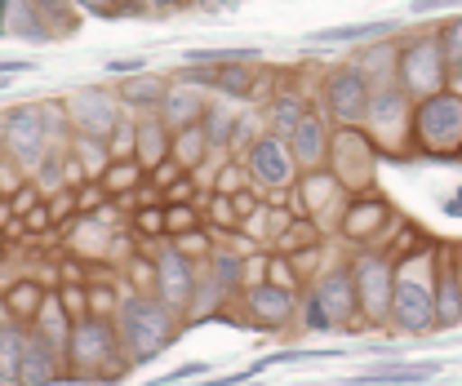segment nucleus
Segmentation results:
<instances>
[{
	"label": "nucleus",
	"instance_id": "nucleus-23",
	"mask_svg": "<svg viewBox=\"0 0 462 386\" xmlns=\"http://www.w3.org/2000/svg\"><path fill=\"white\" fill-rule=\"evenodd\" d=\"M440 373V364H369L351 386H422Z\"/></svg>",
	"mask_w": 462,
	"mask_h": 386
},
{
	"label": "nucleus",
	"instance_id": "nucleus-43",
	"mask_svg": "<svg viewBox=\"0 0 462 386\" xmlns=\"http://www.w3.org/2000/svg\"><path fill=\"white\" fill-rule=\"evenodd\" d=\"M449 89H454V94H462V62H458V67H449Z\"/></svg>",
	"mask_w": 462,
	"mask_h": 386
},
{
	"label": "nucleus",
	"instance_id": "nucleus-8",
	"mask_svg": "<svg viewBox=\"0 0 462 386\" xmlns=\"http://www.w3.org/2000/svg\"><path fill=\"white\" fill-rule=\"evenodd\" d=\"M67 115H71L76 133H80V138H94L98 147H107L116 133H120V124H125L120 98H116L112 89H103V85L76 89V94L67 98Z\"/></svg>",
	"mask_w": 462,
	"mask_h": 386
},
{
	"label": "nucleus",
	"instance_id": "nucleus-9",
	"mask_svg": "<svg viewBox=\"0 0 462 386\" xmlns=\"http://www.w3.org/2000/svg\"><path fill=\"white\" fill-rule=\"evenodd\" d=\"M351 280H356L360 320H365V325L392 320V262H387L383 253H365V258L351 267Z\"/></svg>",
	"mask_w": 462,
	"mask_h": 386
},
{
	"label": "nucleus",
	"instance_id": "nucleus-16",
	"mask_svg": "<svg viewBox=\"0 0 462 386\" xmlns=\"http://www.w3.org/2000/svg\"><path fill=\"white\" fill-rule=\"evenodd\" d=\"M401 32V18H365V23H338V27H320V32H302L307 50H343V45H374V41H392Z\"/></svg>",
	"mask_w": 462,
	"mask_h": 386
},
{
	"label": "nucleus",
	"instance_id": "nucleus-21",
	"mask_svg": "<svg viewBox=\"0 0 462 386\" xmlns=\"http://www.w3.org/2000/svg\"><path fill=\"white\" fill-rule=\"evenodd\" d=\"M245 302H249V311H254L258 320H267V325H285L289 316H293V293L281 289V284H272V280H254V284L245 289Z\"/></svg>",
	"mask_w": 462,
	"mask_h": 386
},
{
	"label": "nucleus",
	"instance_id": "nucleus-3",
	"mask_svg": "<svg viewBox=\"0 0 462 386\" xmlns=\"http://www.w3.org/2000/svg\"><path fill=\"white\" fill-rule=\"evenodd\" d=\"M67 364H71V378H125L134 364L129 355L120 351V333H116V320L107 316H80L71 325V337H67Z\"/></svg>",
	"mask_w": 462,
	"mask_h": 386
},
{
	"label": "nucleus",
	"instance_id": "nucleus-11",
	"mask_svg": "<svg viewBox=\"0 0 462 386\" xmlns=\"http://www.w3.org/2000/svg\"><path fill=\"white\" fill-rule=\"evenodd\" d=\"M245 165H249L254 187H263V191H285V187H293V178H298V165L289 156V142L276 138V133H258L254 147H249V156H245Z\"/></svg>",
	"mask_w": 462,
	"mask_h": 386
},
{
	"label": "nucleus",
	"instance_id": "nucleus-28",
	"mask_svg": "<svg viewBox=\"0 0 462 386\" xmlns=\"http://www.w3.org/2000/svg\"><path fill=\"white\" fill-rule=\"evenodd\" d=\"M32 320H36V329H32V333H41L45 342H54L58 351L67 355V337H71V320H67L62 302H58V298H45V302L36 307V316H32Z\"/></svg>",
	"mask_w": 462,
	"mask_h": 386
},
{
	"label": "nucleus",
	"instance_id": "nucleus-42",
	"mask_svg": "<svg viewBox=\"0 0 462 386\" xmlns=\"http://www.w3.org/2000/svg\"><path fill=\"white\" fill-rule=\"evenodd\" d=\"M138 226H143V231H165V214H156V209H143V214H138Z\"/></svg>",
	"mask_w": 462,
	"mask_h": 386
},
{
	"label": "nucleus",
	"instance_id": "nucleus-7",
	"mask_svg": "<svg viewBox=\"0 0 462 386\" xmlns=\"http://www.w3.org/2000/svg\"><path fill=\"white\" fill-rule=\"evenodd\" d=\"M369 98H374V85H369V76H365L356 62L334 67V71L325 76V85H320V103H325V111H329V120H338L343 129L365 124Z\"/></svg>",
	"mask_w": 462,
	"mask_h": 386
},
{
	"label": "nucleus",
	"instance_id": "nucleus-10",
	"mask_svg": "<svg viewBox=\"0 0 462 386\" xmlns=\"http://www.w3.org/2000/svg\"><path fill=\"white\" fill-rule=\"evenodd\" d=\"M329 156H334V178L351 191H365L378 165V142L360 129H338V138H329Z\"/></svg>",
	"mask_w": 462,
	"mask_h": 386
},
{
	"label": "nucleus",
	"instance_id": "nucleus-37",
	"mask_svg": "<svg viewBox=\"0 0 462 386\" xmlns=\"http://www.w3.org/2000/svg\"><path fill=\"white\" fill-rule=\"evenodd\" d=\"M462 9V0H409V18H431V14H449Z\"/></svg>",
	"mask_w": 462,
	"mask_h": 386
},
{
	"label": "nucleus",
	"instance_id": "nucleus-40",
	"mask_svg": "<svg viewBox=\"0 0 462 386\" xmlns=\"http://www.w3.org/2000/svg\"><path fill=\"white\" fill-rule=\"evenodd\" d=\"M120 18H147V0H112Z\"/></svg>",
	"mask_w": 462,
	"mask_h": 386
},
{
	"label": "nucleus",
	"instance_id": "nucleus-27",
	"mask_svg": "<svg viewBox=\"0 0 462 386\" xmlns=\"http://www.w3.org/2000/svg\"><path fill=\"white\" fill-rule=\"evenodd\" d=\"M200 133H205V142L209 147H218V152H231L240 138V120L231 115V103H205L200 111Z\"/></svg>",
	"mask_w": 462,
	"mask_h": 386
},
{
	"label": "nucleus",
	"instance_id": "nucleus-39",
	"mask_svg": "<svg viewBox=\"0 0 462 386\" xmlns=\"http://www.w3.org/2000/svg\"><path fill=\"white\" fill-rule=\"evenodd\" d=\"M76 9H80V18H85V14H89V18H120L112 0H76Z\"/></svg>",
	"mask_w": 462,
	"mask_h": 386
},
{
	"label": "nucleus",
	"instance_id": "nucleus-19",
	"mask_svg": "<svg viewBox=\"0 0 462 386\" xmlns=\"http://www.w3.org/2000/svg\"><path fill=\"white\" fill-rule=\"evenodd\" d=\"M289 142V156H293V165H302L307 173H316L320 161L329 156V133H325V120L316 115V111H307L302 120H298V129L285 138Z\"/></svg>",
	"mask_w": 462,
	"mask_h": 386
},
{
	"label": "nucleus",
	"instance_id": "nucleus-41",
	"mask_svg": "<svg viewBox=\"0 0 462 386\" xmlns=\"http://www.w3.org/2000/svg\"><path fill=\"white\" fill-rule=\"evenodd\" d=\"M187 0H147V14L152 18H165V14H173V9H182Z\"/></svg>",
	"mask_w": 462,
	"mask_h": 386
},
{
	"label": "nucleus",
	"instance_id": "nucleus-38",
	"mask_svg": "<svg viewBox=\"0 0 462 386\" xmlns=\"http://www.w3.org/2000/svg\"><path fill=\"white\" fill-rule=\"evenodd\" d=\"M205 373H209L205 364H178V369H170V373L152 378L147 386H173V382H187V378H205Z\"/></svg>",
	"mask_w": 462,
	"mask_h": 386
},
{
	"label": "nucleus",
	"instance_id": "nucleus-29",
	"mask_svg": "<svg viewBox=\"0 0 462 386\" xmlns=\"http://www.w3.org/2000/svg\"><path fill=\"white\" fill-rule=\"evenodd\" d=\"M23 342H27V329H18V325H0V386H18Z\"/></svg>",
	"mask_w": 462,
	"mask_h": 386
},
{
	"label": "nucleus",
	"instance_id": "nucleus-31",
	"mask_svg": "<svg viewBox=\"0 0 462 386\" xmlns=\"http://www.w3.org/2000/svg\"><path fill=\"white\" fill-rule=\"evenodd\" d=\"M32 5H36V14L50 23V32H54V36H71V32H76V23H80L76 0H32Z\"/></svg>",
	"mask_w": 462,
	"mask_h": 386
},
{
	"label": "nucleus",
	"instance_id": "nucleus-25",
	"mask_svg": "<svg viewBox=\"0 0 462 386\" xmlns=\"http://www.w3.org/2000/svg\"><path fill=\"white\" fill-rule=\"evenodd\" d=\"M200 111H205V98H200V89H191V85H170V94H165V107H161V120L170 124L173 133L178 129H191V124H200Z\"/></svg>",
	"mask_w": 462,
	"mask_h": 386
},
{
	"label": "nucleus",
	"instance_id": "nucleus-22",
	"mask_svg": "<svg viewBox=\"0 0 462 386\" xmlns=\"http://www.w3.org/2000/svg\"><path fill=\"white\" fill-rule=\"evenodd\" d=\"M5 36H14V41H23V45H50V41H54L50 23L36 14V5H32V0H9Z\"/></svg>",
	"mask_w": 462,
	"mask_h": 386
},
{
	"label": "nucleus",
	"instance_id": "nucleus-5",
	"mask_svg": "<svg viewBox=\"0 0 462 386\" xmlns=\"http://www.w3.org/2000/svg\"><path fill=\"white\" fill-rule=\"evenodd\" d=\"M396 85L413 103L449 89V67H445V54H440L436 27H422L413 36H401V45H396Z\"/></svg>",
	"mask_w": 462,
	"mask_h": 386
},
{
	"label": "nucleus",
	"instance_id": "nucleus-45",
	"mask_svg": "<svg viewBox=\"0 0 462 386\" xmlns=\"http://www.w3.org/2000/svg\"><path fill=\"white\" fill-rule=\"evenodd\" d=\"M0 152H5V111H0Z\"/></svg>",
	"mask_w": 462,
	"mask_h": 386
},
{
	"label": "nucleus",
	"instance_id": "nucleus-35",
	"mask_svg": "<svg viewBox=\"0 0 462 386\" xmlns=\"http://www.w3.org/2000/svg\"><path fill=\"white\" fill-rule=\"evenodd\" d=\"M302 329H307V333H334V329H338V325L325 316V307H320L311 293L302 298Z\"/></svg>",
	"mask_w": 462,
	"mask_h": 386
},
{
	"label": "nucleus",
	"instance_id": "nucleus-15",
	"mask_svg": "<svg viewBox=\"0 0 462 386\" xmlns=\"http://www.w3.org/2000/svg\"><path fill=\"white\" fill-rule=\"evenodd\" d=\"M182 85H205L214 94H223V103H245L258 85L254 62H218V67H182L178 71Z\"/></svg>",
	"mask_w": 462,
	"mask_h": 386
},
{
	"label": "nucleus",
	"instance_id": "nucleus-1",
	"mask_svg": "<svg viewBox=\"0 0 462 386\" xmlns=\"http://www.w3.org/2000/svg\"><path fill=\"white\" fill-rule=\"evenodd\" d=\"M392 325L409 337L440 329L436 325V244H413L409 258L392 267Z\"/></svg>",
	"mask_w": 462,
	"mask_h": 386
},
{
	"label": "nucleus",
	"instance_id": "nucleus-17",
	"mask_svg": "<svg viewBox=\"0 0 462 386\" xmlns=\"http://www.w3.org/2000/svg\"><path fill=\"white\" fill-rule=\"evenodd\" d=\"M311 298L325 307V316L334 320V325H356V316H360V307H356V280H351V267L338 262V267H329L325 276L311 284Z\"/></svg>",
	"mask_w": 462,
	"mask_h": 386
},
{
	"label": "nucleus",
	"instance_id": "nucleus-26",
	"mask_svg": "<svg viewBox=\"0 0 462 386\" xmlns=\"http://www.w3.org/2000/svg\"><path fill=\"white\" fill-rule=\"evenodd\" d=\"M170 152H173V129L161 115H143V124H138V165L161 169V161Z\"/></svg>",
	"mask_w": 462,
	"mask_h": 386
},
{
	"label": "nucleus",
	"instance_id": "nucleus-46",
	"mask_svg": "<svg viewBox=\"0 0 462 386\" xmlns=\"http://www.w3.org/2000/svg\"><path fill=\"white\" fill-rule=\"evenodd\" d=\"M187 5H214V0H187Z\"/></svg>",
	"mask_w": 462,
	"mask_h": 386
},
{
	"label": "nucleus",
	"instance_id": "nucleus-33",
	"mask_svg": "<svg viewBox=\"0 0 462 386\" xmlns=\"http://www.w3.org/2000/svg\"><path fill=\"white\" fill-rule=\"evenodd\" d=\"M307 103H302V98H276V107H272V129H267V133H276V138H289V133H293V129H298V120H302V115H307Z\"/></svg>",
	"mask_w": 462,
	"mask_h": 386
},
{
	"label": "nucleus",
	"instance_id": "nucleus-30",
	"mask_svg": "<svg viewBox=\"0 0 462 386\" xmlns=\"http://www.w3.org/2000/svg\"><path fill=\"white\" fill-rule=\"evenodd\" d=\"M258 45H223V50H182L187 67H214V62H258Z\"/></svg>",
	"mask_w": 462,
	"mask_h": 386
},
{
	"label": "nucleus",
	"instance_id": "nucleus-12",
	"mask_svg": "<svg viewBox=\"0 0 462 386\" xmlns=\"http://www.w3.org/2000/svg\"><path fill=\"white\" fill-rule=\"evenodd\" d=\"M156 298L173 311H191V302H196V271L178 244L156 249Z\"/></svg>",
	"mask_w": 462,
	"mask_h": 386
},
{
	"label": "nucleus",
	"instance_id": "nucleus-34",
	"mask_svg": "<svg viewBox=\"0 0 462 386\" xmlns=\"http://www.w3.org/2000/svg\"><path fill=\"white\" fill-rule=\"evenodd\" d=\"M436 41H440L445 67H458V62H462V14H458V18H445V23L436 27Z\"/></svg>",
	"mask_w": 462,
	"mask_h": 386
},
{
	"label": "nucleus",
	"instance_id": "nucleus-13",
	"mask_svg": "<svg viewBox=\"0 0 462 386\" xmlns=\"http://www.w3.org/2000/svg\"><path fill=\"white\" fill-rule=\"evenodd\" d=\"M409 111H413V98L396 80H387V85H374L365 124L378 133V142H401V138H409Z\"/></svg>",
	"mask_w": 462,
	"mask_h": 386
},
{
	"label": "nucleus",
	"instance_id": "nucleus-36",
	"mask_svg": "<svg viewBox=\"0 0 462 386\" xmlns=\"http://www.w3.org/2000/svg\"><path fill=\"white\" fill-rule=\"evenodd\" d=\"M103 71L107 76H120V80H129V76H138V71H147V54H116V58H107L103 62Z\"/></svg>",
	"mask_w": 462,
	"mask_h": 386
},
{
	"label": "nucleus",
	"instance_id": "nucleus-4",
	"mask_svg": "<svg viewBox=\"0 0 462 386\" xmlns=\"http://www.w3.org/2000/svg\"><path fill=\"white\" fill-rule=\"evenodd\" d=\"M409 147L436 161L462 156V94L440 89L431 98H418L409 111Z\"/></svg>",
	"mask_w": 462,
	"mask_h": 386
},
{
	"label": "nucleus",
	"instance_id": "nucleus-6",
	"mask_svg": "<svg viewBox=\"0 0 462 386\" xmlns=\"http://www.w3.org/2000/svg\"><path fill=\"white\" fill-rule=\"evenodd\" d=\"M54 138V107L45 103H23V107L5 111V152L23 169H32Z\"/></svg>",
	"mask_w": 462,
	"mask_h": 386
},
{
	"label": "nucleus",
	"instance_id": "nucleus-44",
	"mask_svg": "<svg viewBox=\"0 0 462 386\" xmlns=\"http://www.w3.org/2000/svg\"><path fill=\"white\" fill-rule=\"evenodd\" d=\"M445 214H449V218H462V191L449 200V205H445Z\"/></svg>",
	"mask_w": 462,
	"mask_h": 386
},
{
	"label": "nucleus",
	"instance_id": "nucleus-2",
	"mask_svg": "<svg viewBox=\"0 0 462 386\" xmlns=\"http://www.w3.org/2000/svg\"><path fill=\"white\" fill-rule=\"evenodd\" d=\"M116 333L120 351H129V364H152L178 337V311L165 307L156 293H129L116 307Z\"/></svg>",
	"mask_w": 462,
	"mask_h": 386
},
{
	"label": "nucleus",
	"instance_id": "nucleus-20",
	"mask_svg": "<svg viewBox=\"0 0 462 386\" xmlns=\"http://www.w3.org/2000/svg\"><path fill=\"white\" fill-rule=\"evenodd\" d=\"M165 94H170V80H165V76H156V71H138V76H129V80L116 89L120 107L138 111V115H161Z\"/></svg>",
	"mask_w": 462,
	"mask_h": 386
},
{
	"label": "nucleus",
	"instance_id": "nucleus-32",
	"mask_svg": "<svg viewBox=\"0 0 462 386\" xmlns=\"http://www.w3.org/2000/svg\"><path fill=\"white\" fill-rule=\"evenodd\" d=\"M205 133H200V124H191V129H178L173 133V161H178V169H191V165H200L205 161Z\"/></svg>",
	"mask_w": 462,
	"mask_h": 386
},
{
	"label": "nucleus",
	"instance_id": "nucleus-18",
	"mask_svg": "<svg viewBox=\"0 0 462 386\" xmlns=\"http://www.w3.org/2000/svg\"><path fill=\"white\" fill-rule=\"evenodd\" d=\"M62 378V351L54 342H45L41 333L27 329L23 342V364H18V386H50Z\"/></svg>",
	"mask_w": 462,
	"mask_h": 386
},
{
	"label": "nucleus",
	"instance_id": "nucleus-14",
	"mask_svg": "<svg viewBox=\"0 0 462 386\" xmlns=\"http://www.w3.org/2000/svg\"><path fill=\"white\" fill-rule=\"evenodd\" d=\"M436 325H462V249L454 244H436Z\"/></svg>",
	"mask_w": 462,
	"mask_h": 386
},
{
	"label": "nucleus",
	"instance_id": "nucleus-47",
	"mask_svg": "<svg viewBox=\"0 0 462 386\" xmlns=\"http://www.w3.org/2000/svg\"><path fill=\"white\" fill-rule=\"evenodd\" d=\"M240 386H258V382H240Z\"/></svg>",
	"mask_w": 462,
	"mask_h": 386
},
{
	"label": "nucleus",
	"instance_id": "nucleus-24",
	"mask_svg": "<svg viewBox=\"0 0 462 386\" xmlns=\"http://www.w3.org/2000/svg\"><path fill=\"white\" fill-rule=\"evenodd\" d=\"M383 222H387V205H383L378 196H360L343 214V235L356 240V244H369V240L383 231Z\"/></svg>",
	"mask_w": 462,
	"mask_h": 386
}]
</instances>
